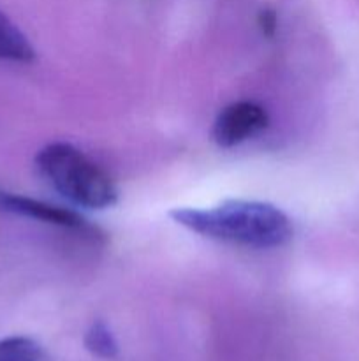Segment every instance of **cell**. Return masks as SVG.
<instances>
[{"instance_id": "8", "label": "cell", "mask_w": 359, "mask_h": 361, "mask_svg": "<svg viewBox=\"0 0 359 361\" xmlns=\"http://www.w3.org/2000/svg\"><path fill=\"white\" fill-rule=\"evenodd\" d=\"M257 21H259L260 32H263L266 37H270V39L275 37V34H277V28H278V16L273 9L266 7V9L260 11Z\"/></svg>"}, {"instance_id": "1", "label": "cell", "mask_w": 359, "mask_h": 361, "mask_svg": "<svg viewBox=\"0 0 359 361\" xmlns=\"http://www.w3.org/2000/svg\"><path fill=\"white\" fill-rule=\"evenodd\" d=\"M169 217L204 238L232 245L273 249L291 242V219L275 204L231 200L211 208H175Z\"/></svg>"}, {"instance_id": "5", "label": "cell", "mask_w": 359, "mask_h": 361, "mask_svg": "<svg viewBox=\"0 0 359 361\" xmlns=\"http://www.w3.org/2000/svg\"><path fill=\"white\" fill-rule=\"evenodd\" d=\"M35 59V49L18 25L0 9V60L28 63Z\"/></svg>"}, {"instance_id": "6", "label": "cell", "mask_w": 359, "mask_h": 361, "mask_svg": "<svg viewBox=\"0 0 359 361\" xmlns=\"http://www.w3.org/2000/svg\"><path fill=\"white\" fill-rule=\"evenodd\" d=\"M84 348L88 353L102 360H115L120 348L111 328L104 321H94L84 334Z\"/></svg>"}, {"instance_id": "7", "label": "cell", "mask_w": 359, "mask_h": 361, "mask_svg": "<svg viewBox=\"0 0 359 361\" xmlns=\"http://www.w3.org/2000/svg\"><path fill=\"white\" fill-rule=\"evenodd\" d=\"M0 361H44V353L32 338L7 337L0 341Z\"/></svg>"}, {"instance_id": "4", "label": "cell", "mask_w": 359, "mask_h": 361, "mask_svg": "<svg viewBox=\"0 0 359 361\" xmlns=\"http://www.w3.org/2000/svg\"><path fill=\"white\" fill-rule=\"evenodd\" d=\"M0 210L20 215V217L35 219V221L46 222V224L60 226V228L83 229L87 226L84 219L76 212L55 207V204L44 203V201L32 200L27 196H20V194L7 192V190H0Z\"/></svg>"}, {"instance_id": "2", "label": "cell", "mask_w": 359, "mask_h": 361, "mask_svg": "<svg viewBox=\"0 0 359 361\" xmlns=\"http://www.w3.org/2000/svg\"><path fill=\"white\" fill-rule=\"evenodd\" d=\"M35 164L53 189L77 207L101 210L118 201V187L111 176L73 145H46Z\"/></svg>"}, {"instance_id": "3", "label": "cell", "mask_w": 359, "mask_h": 361, "mask_svg": "<svg viewBox=\"0 0 359 361\" xmlns=\"http://www.w3.org/2000/svg\"><path fill=\"white\" fill-rule=\"evenodd\" d=\"M267 123L270 116L260 104L252 101L232 102L218 113L211 136L218 147L232 148L263 133Z\"/></svg>"}]
</instances>
